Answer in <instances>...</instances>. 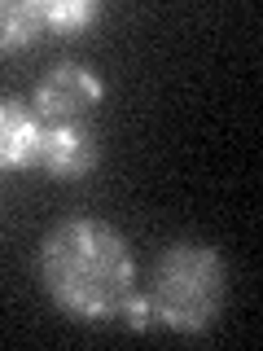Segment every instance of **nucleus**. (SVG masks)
Segmentation results:
<instances>
[{
  "instance_id": "obj_1",
  "label": "nucleus",
  "mask_w": 263,
  "mask_h": 351,
  "mask_svg": "<svg viewBox=\"0 0 263 351\" xmlns=\"http://www.w3.org/2000/svg\"><path fill=\"white\" fill-rule=\"evenodd\" d=\"M40 281L49 299L75 321H114L136 290L132 241L114 224L92 215H71L40 241Z\"/></svg>"
},
{
  "instance_id": "obj_2",
  "label": "nucleus",
  "mask_w": 263,
  "mask_h": 351,
  "mask_svg": "<svg viewBox=\"0 0 263 351\" xmlns=\"http://www.w3.org/2000/svg\"><path fill=\"white\" fill-rule=\"evenodd\" d=\"M228 294L224 255L202 241H171L149 268L145 299L153 307V321L175 334H202L219 321Z\"/></svg>"
},
{
  "instance_id": "obj_3",
  "label": "nucleus",
  "mask_w": 263,
  "mask_h": 351,
  "mask_svg": "<svg viewBox=\"0 0 263 351\" xmlns=\"http://www.w3.org/2000/svg\"><path fill=\"white\" fill-rule=\"evenodd\" d=\"M101 101H105V80L84 62L53 66L31 93V110L40 123H88V114Z\"/></svg>"
},
{
  "instance_id": "obj_4",
  "label": "nucleus",
  "mask_w": 263,
  "mask_h": 351,
  "mask_svg": "<svg viewBox=\"0 0 263 351\" xmlns=\"http://www.w3.org/2000/svg\"><path fill=\"white\" fill-rule=\"evenodd\" d=\"M101 158L97 132L88 123H44L40 132V154L36 167L53 180H84Z\"/></svg>"
},
{
  "instance_id": "obj_5",
  "label": "nucleus",
  "mask_w": 263,
  "mask_h": 351,
  "mask_svg": "<svg viewBox=\"0 0 263 351\" xmlns=\"http://www.w3.org/2000/svg\"><path fill=\"white\" fill-rule=\"evenodd\" d=\"M44 123L36 110L18 97H0V171H27L36 167Z\"/></svg>"
},
{
  "instance_id": "obj_6",
  "label": "nucleus",
  "mask_w": 263,
  "mask_h": 351,
  "mask_svg": "<svg viewBox=\"0 0 263 351\" xmlns=\"http://www.w3.org/2000/svg\"><path fill=\"white\" fill-rule=\"evenodd\" d=\"M36 18L44 36H79L101 18V5H92V0H36Z\"/></svg>"
},
{
  "instance_id": "obj_7",
  "label": "nucleus",
  "mask_w": 263,
  "mask_h": 351,
  "mask_svg": "<svg viewBox=\"0 0 263 351\" xmlns=\"http://www.w3.org/2000/svg\"><path fill=\"white\" fill-rule=\"evenodd\" d=\"M44 36L36 18V0H0V58L31 49Z\"/></svg>"
}]
</instances>
